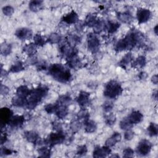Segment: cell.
Masks as SVG:
<instances>
[{"instance_id":"6da1fadb","label":"cell","mask_w":158,"mask_h":158,"mask_svg":"<svg viewBox=\"0 0 158 158\" xmlns=\"http://www.w3.org/2000/svg\"><path fill=\"white\" fill-rule=\"evenodd\" d=\"M143 34L136 30H131L124 38L118 40L114 47L115 51L121 52L126 50H131L134 48L141 45L143 43Z\"/></svg>"},{"instance_id":"7a4b0ae2","label":"cell","mask_w":158,"mask_h":158,"mask_svg":"<svg viewBox=\"0 0 158 158\" xmlns=\"http://www.w3.org/2000/svg\"><path fill=\"white\" fill-rule=\"evenodd\" d=\"M48 74L56 81L66 83L72 78V74L69 69L62 64H54L48 68Z\"/></svg>"},{"instance_id":"3957f363","label":"cell","mask_w":158,"mask_h":158,"mask_svg":"<svg viewBox=\"0 0 158 158\" xmlns=\"http://www.w3.org/2000/svg\"><path fill=\"white\" fill-rule=\"evenodd\" d=\"M49 88L44 85H40L31 89L30 94L27 99V102L25 108L32 110L41 102L48 93Z\"/></svg>"},{"instance_id":"277c9868","label":"cell","mask_w":158,"mask_h":158,"mask_svg":"<svg viewBox=\"0 0 158 158\" xmlns=\"http://www.w3.org/2000/svg\"><path fill=\"white\" fill-rule=\"evenodd\" d=\"M123 91L122 87L117 80H111L106 83L103 94L109 99H115L119 96Z\"/></svg>"},{"instance_id":"5b68a950","label":"cell","mask_w":158,"mask_h":158,"mask_svg":"<svg viewBox=\"0 0 158 158\" xmlns=\"http://www.w3.org/2000/svg\"><path fill=\"white\" fill-rule=\"evenodd\" d=\"M65 139V135L63 131H57L51 133L44 140V143L49 147L62 144Z\"/></svg>"},{"instance_id":"8992f818","label":"cell","mask_w":158,"mask_h":158,"mask_svg":"<svg viewBox=\"0 0 158 158\" xmlns=\"http://www.w3.org/2000/svg\"><path fill=\"white\" fill-rule=\"evenodd\" d=\"M100 46V41L94 33H88L87 35V47L88 49L92 53L98 51Z\"/></svg>"},{"instance_id":"52a82bcc","label":"cell","mask_w":158,"mask_h":158,"mask_svg":"<svg viewBox=\"0 0 158 158\" xmlns=\"http://www.w3.org/2000/svg\"><path fill=\"white\" fill-rule=\"evenodd\" d=\"M152 147V144L149 140L145 139H141L136 147V151L138 154L142 156H145L150 152Z\"/></svg>"},{"instance_id":"ba28073f","label":"cell","mask_w":158,"mask_h":158,"mask_svg":"<svg viewBox=\"0 0 158 158\" xmlns=\"http://www.w3.org/2000/svg\"><path fill=\"white\" fill-rule=\"evenodd\" d=\"M60 52L62 55H63L67 59L72 57L73 56H77L78 50L75 46H71L68 43L67 44H62L60 48Z\"/></svg>"},{"instance_id":"9c48e42d","label":"cell","mask_w":158,"mask_h":158,"mask_svg":"<svg viewBox=\"0 0 158 158\" xmlns=\"http://www.w3.org/2000/svg\"><path fill=\"white\" fill-rule=\"evenodd\" d=\"M151 17V12L146 8L139 7L137 9L136 19L139 24L147 22Z\"/></svg>"},{"instance_id":"30bf717a","label":"cell","mask_w":158,"mask_h":158,"mask_svg":"<svg viewBox=\"0 0 158 158\" xmlns=\"http://www.w3.org/2000/svg\"><path fill=\"white\" fill-rule=\"evenodd\" d=\"M76 101L81 108H86L91 102L89 93L84 91H80L76 98Z\"/></svg>"},{"instance_id":"8fae6325","label":"cell","mask_w":158,"mask_h":158,"mask_svg":"<svg viewBox=\"0 0 158 158\" xmlns=\"http://www.w3.org/2000/svg\"><path fill=\"white\" fill-rule=\"evenodd\" d=\"M13 116V112L8 107H2L0 112V118L1 123V128L8 124L11 117Z\"/></svg>"},{"instance_id":"7c38bea8","label":"cell","mask_w":158,"mask_h":158,"mask_svg":"<svg viewBox=\"0 0 158 158\" xmlns=\"http://www.w3.org/2000/svg\"><path fill=\"white\" fill-rule=\"evenodd\" d=\"M111 153V149L110 147L107 146H96L95 147L93 156L94 157H105L108 156Z\"/></svg>"},{"instance_id":"4fadbf2b","label":"cell","mask_w":158,"mask_h":158,"mask_svg":"<svg viewBox=\"0 0 158 158\" xmlns=\"http://www.w3.org/2000/svg\"><path fill=\"white\" fill-rule=\"evenodd\" d=\"M25 121V120L23 115H15L11 117L8 124L12 128H19L22 127Z\"/></svg>"},{"instance_id":"5bb4252c","label":"cell","mask_w":158,"mask_h":158,"mask_svg":"<svg viewBox=\"0 0 158 158\" xmlns=\"http://www.w3.org/2000/svg\"><path fill=\"white\" fill-rule=\"evenodd\" d=\"M15 35L17 38L21 40L29 39L32 36V31L31 29L27 27H22L17 29L15 32Z\"/></svg>"},{"instance_id":"9a60e30c","label":"cell","mask_w":158,"mask_h":158,"mask_svg":"<svg viewBox=\"0 0 158 158\" xmlns=\"http://www.w3.org/2000/svg\"><path fill=\"white\" fill-rule=\"evenodd\" d=\"M128 122L133 125L140 123L143 120V115L139 110L132 111L126 117Z\"/></svg>"},{"instance_id":"2e32d148","label":"cell","mask_w":158,"mask_h":158,"mask_svg":"<svg viewBox=\"0 0 158 158\" xmlns=\"http://www.w3.org/2000/svg\"><path fill=\"white\" fill-rule=\"evenodd\" d=\"M61 20L67 24H74L78 22V15L75 11L72 10L69 13L64 15Z\"/></svg>"},{"instance_id":"e0dca14e","label":"cell","mask_w":158,"mask_h":158,"mask_svg":"<svg viewBox=\"0 0 158 158\" xmlns=\"http://www.w3.org/2000/svg\"><path fill=\"white\" fill-rule=\"evenodd\" d=\"M23 136L27 141L34 144H37L40 139L39 134L37 132L32 130L25 131L23 133Z\"/></svg>"},{"instance_id":"ac0fdd59","label":"cell","mask_w":158,"mask_h":158,"mask_svg":"<svg viewBox=\"0 0 158 158\" xmlns=\"http://www.w3.org/2000/svg\"><path fill=\"white\" fill-rule=\"evenodd\" d=\"M67 65L71 69L78 70L82 67V62L77 56H73L67 59Z\"/></svg>"},{"instance_id":"d6986e66","label":"cell","mask_w":158,"mask_h":158,"mask_svg":"<svg viewBox=\"0 0 158 158\" xmlns=\"http://www.w3.org/2000/svg\"><path fill=\"white\" fill-rule=\"evenodd\" d=\"M121 135L118 132H114L105 142V146L108 147H112L115 146L117 143L121 140Z\"/></svg>"},{"instance_id":"ffe728a7","label":"cell","mask_w":158,"mask_h":158,"mask_svg":"<svg viewBox=\"0 0 158 158\" xmlns=\"http://www.w3.org/2000/svg\"><path fill=\"white\" fill-rule=\"evenodd\" d=\"M146 64V59L144 56H139L131 62V67L134 69H142Z\"/></svg>"},{"instance_id":"44dd1931","label":"cell","mask_w":158,"mask_h":158,"mask_svg":"<svg viewBox=\"0 0 158 158\" xmlns=\"http://www.w3.org/2000/svg\"><path fill=\"white\" fill-rule=\"evenodd\" d=\"M57 109L55 112V114L59 119H63L68 114L69 109L68 106H63V105H59L57 102Z\"/></svg>"},{"instance_id":"7402d4cb","label":"cell","mask_w":158,"mask_h":158,"mask_svg":"<svg viewBox=\"0 0 158 158\" xmlns=\"http://www.w3.org/2000/svg\"><path fill=\"white\" fill-rule=\"evenodd\" d=\"M117 19L124 23H131L133 20V16L128 12H117Z\"/></svg>"},{"instance_id":"603a6c76","label":"cell","mask_w":158,"mask_h":158,"mask_svg":"<svg viewBox=\"0 0 158 158\" xmlns=\"http://www.w3.org/2000/svg\"><path fill=\"white\" fill-rule=\"evenodd\" d=\"M27 102V99L18 96L13 97L12 99V104L15 107H25Z\"/></svg>"},{"instance_id":"cb8c5ba5","label":"cell","mask_w":158,"mask_h":158,"mask_svg":"<svg viewBox=\"0 0 158 158\" xmlns=\"http://www.w3.org/2000/svg\"><path fill=\"white\" fill-rule=\"evenodd\" d=\"M31 90L26 85H21L19 86L16 89V95L22 98H27L30 94Z\"/></svg>"},{"instance_id":"d4e9b609","label":"cell","mask_w":158,"mask_h":158,"mask_svg":"<svg viewBox=\"0 0 158 158\" xmlns=\"http://www.w3.org/2000/svg\"><path fill=\"white\" fill-rule=\"evenodd\" d=\"M133 60V56L131 52H129L127 53L122 58V59L119 61L118 62V65L122 67L123 69H125L127 67V65L131 62Z\"/></svg>"},{"instance_id":"484cf974","label":"cell","mask_w":158,"mask_h":158,"mask_svg":"<svg viewBox=\"0 0 158 158\" xmlns=\"http://www.w3.org/2000/svg\"><path fill=\"white\" fill-rule=\"evenodd\" d=\"M43 2L39 0L31 1L29 2V9L31 11L37 12L42 9L43 7Z\"/></svg>"},{"instance_id":"4316f807","label":"cell","mask_w":158,"mask_h":158,"mask_svg":"<svg viewBox=\"0 0 158 158\" xmlns=\"http://www.w3.org/2000/svg\"><path fill=\"white\" fill-rule=\"evenodd\" d=\"M85 131L88 133L94 132L97 129V125L96 122L92 120H88L84 122Z\"/></svg>"},{"instance_id":"83f0119b","label":"cell","mask_w":158,"mask_h":158,"mask_svg":"<svg viewBox=\"0 0 158 158\" xmlns=\"http://www.w3.org/2000/svg\"><path fill=\"white\" fill-rule=\"evenodd\" d=\"M98 19L96 16V15L93 14H89L86 15L85 21L84 24L89 27H93L96 22L98 21Z\"/></svg>"},{"instance_id":"f1b7e54d","label":"cell","mask_w":158,"mask_h":158,"mask_svg":"<svg viewBox=\"0 0 158 158\" xmlns=\"http://www.w3.org/2000/svg\"><path fill=\"white\" fill-rule=\"evenodd\" d=\"M23 51L29 56H35L36 52V46L34 44V43L27 44L23 46Z\"/></svg>"},{"instance_id":"f546056e","label":"cell","mask_w":158,"mask_h":158,"mask_svg":"<svg viewBox=\"0 0 158 158\" xmlns=\"http://www.w3.org/2000/svg\"><path fill=\"white\" fill-rule=\"evenodd\" d=\"M120 26V23L112 21H108L107 23H106V29L109 33H114L117 31Z\"/></svg>"},{"instance_id":"4dcf8cb0","label":"cell","mask_w":158,"mask_h":158,"mask_svg":"<svg viewBox=\"0 0 158 158\" xmlns=\"http://www.w3.org/2000/svg\"><path fill=\"white\" fill-rule=\"evenodd\" d=\"M81 40V37L75 33L70 34L67 38L68 43L73 46H75V45L80 44Z\"/></svg>"},{"instance_id":"1f68e13d","label":"cell","mask_w":158,"mask_h":158,"mask_svg":"<svg viewBox=\"0 0 158 158\" xmlns=\"http://www.w3.org/2000/svg\"><path fill=\"white\" fill-rule=\"evenodd\" d=\"M34 44L36 46H43L48 42L47 38L40 34H36L33 36Z\"/></svg>"},{"instance_id":"d6a6232c","label":"cell","mask_w":158,"mask_h":158,"mask_svg":"<svg viewBox=\"0 0 158 158\" xmlns=\"http://www.w3.org/2000/svg\"><path fill=\"white\" fill-rule=\"evenodd\" d=\"M72 102V98L69 94H63L59 97L56 102L59 105L68 106Z\"/></svg>"},{"instance_id":"836d02e7","label":"cell","mask_w":158,"mask_h":158,"mask_svg":"<svg viewBox=\"0 0 158 158\" xmlns=\"http://www.w3.org/2000/svg\"><path fill=\"white\" fill-rule=\"evenodd\" d=\"M94 33L95 34H99L102 32L104 29H106V23L102 20L98 19V21L93 27Z\"/></svg>"},{"instance_id":"e575fe53","label":"cell","mask_w":158,"mask_h":158,"mask_svg":"<svg viewBox=\"0 0 158 158\" xmlns=\"http://www.w3.org/2000/svg\"><path fill=\"white\" fill-rule=\"evenodd\" d=\"M24 69L23 64L21 61H17L10 66L9 72L11 73H17L23 70Z\"/></svg>"},{"instance_id":"d590c367","label":"cell","mask_w":158,"mask_h":158,"mask_svg":"<svg viewBox=\"0 0 158 158\" xmlns=\"http://www.w3.org/2000/svg\"><path fill=\"white\" fill-rule=\"evenodd\" d=\"M38 153L40 157H49L51 155V150L50 147L48 146H43L40 148L38 150Z\"/></svg>"},{"instance_id":"8d00e7d4","label":"cell","mask_w":158,"mask_h":158,"mask_svg":"<svg viewBox=\"0 0 158 158\" xmlns=\"http://www.w3.org/2000/svg\"><path fill=\"white\" fill-rule=\"evenodd\" d=\"M104 120L107 125L112 126L114 125L116 122V117L113 113L108 112L104 115Z\"/></svg>"},{"instance_id":"74e56055","label":"cell","mask_w":158,"mask_h":158,"mask_svg":"<svg viewBox=\"0 0 158 158\" xmlns=\"http://www.w3.org/2000/svg\"><path fill=\"white\" fill-rule=\"evenodd\" d=\"M12 51V45L7 43H2L1 45V54L4 56H6L9 55Z\"/></svg>"},{"instance_id":"f35d334b","label":"cell","mask_w":158,"mask_h":158,"mask_svg":"<svg viewBox=\"0 0 158 158\" xmlns=\"http://www.w3.org/2000/svg\"><path fill=\"white\" fill-rule=\"evenodd\" d=\"M147 131L148 135L150 136H157L158 133V127L157 125L154 122L150 123L149 126L147 128Z\"/></svg>"},{"instance_id":"ab89813d","label":"cell","mask_w":158,"mask_h":158,"mask_svg":"<svg viewBox=\"0 0 158 158\" xmlns=\"http://www.w3.org/2000/svg\"><path fill=\"white\" fill-rule=\"evenodd\" d=\"M62 38L60 34L57 33H52L49 35L48 38H47L48 42L51 44H56L60 41Z\"/></svg>"},{"instance_id":"60d3db41","label":"cell","mask_w":158,"mask_h":158,"mask_svg":"<svg viewBox=\"0 0 158 158\" xmlns=\"http://www.w3.org/2000/svg\"><path fill=\"white\" fill-rule=\"evenodd\" d=\"M89 114L85 109V108H81V109L77 114V118L80 120H83L84 122L89 118Z\"/></svg>"},{"instance_id":"b9f144b4","label":"cell","mask_w":158,"mask_h":158,"mask_svg":"<svg viewBox=\"0 0 158 158\" xmlns=\"http://www.w3.org/2000/svg\"><path fill=\"white\" fill-rule=\"evenodd\" d=\"M81 122H80V120L77 119H73L70 124V129L73 132H77L78 131L81 127Z\"/></svg>"},{"instance_id":"7bdbcfd3","label":"cell","mask_w":158,"mask_h":158,"mask_svg":"<svg viewBox=\"0 0 158 158\" xmlns=\"http://www.w3.org/2000/svg\"><path fill=\"white\" fill-rule=\"evenodd\" d=\"M119 126H120V128L122 129V130H130L131 129L132 127H133V125L131 124L128 120H127V118L125 117L123 118L121 121L120 122V123H119Z\"/></svg>"},{"instance_id":"ee69618b","label":"cell","mask_w":158,"mask_h":158,"mask_svg":"<svg viewBox=\"0 0 158 158\" xmlns=\"http://www.w3.org/2000/svg\"><path fill=\"white\" fill-rule=\"evenodd\" d=\"M113 107H114V104L110 101H105L102 105V108L103 110L106 113L110 112Z\"/></svg>"},{"instance_id":"f6af8a7d","label":"cell","mask_w":158,"mask_h":158,"mask_svg":"<svg viewBox=\"0 0 158 158\" xmlns=\"http://www.w3.org/2000/svg\"><path fill=\"white\" fill-rule=\"evenodd\" d=\"M57 109V104L56 103H51V104H47L45 107H44V110L45 111L49 114H55V112L56 110Z\"/></svg>"},{"instance_id":"bcb514c9","label":"cell","mask_w":158,"mask_h":158,"mask_svg":"<svg viewBox=\"0 0 158 158\" xmlns=\"http://www.w3.org/2000/svg\"><path fill=\"white\" fill-rule=\"evenodd\" d=\"M2 11L6 16H10L13 14V13L14 12V9L12 6H11L10 5H7V6H4L2 7Z\"/></svg>"},{"instance_id":"7dc6e473","label":"cell","mask_w":158,"mask_h":158,"mask_svg":"<svg viewBox=\"0 0 158 158\" xmlns=\"http://www.w3.org/2000/svg\"><path fill=\"white\" fill-rule=\"evenodd\" d=\"M88 149L86 145H80L77 147L76 154L79 156H83L87 153Z\"/></svg>"},{"instance_id":"c3c4849f","label":"cell","mask_w":158,"mask_h":158,"mask_svg":"<svg viewBox=\"0 0 158 158\" xmlns=\"http://www.w3.org/2000/svg\"><path fill=\"white\" fill-rule=\"evenodd\" d=\"M135 151L131 148H127L123 151V157H133Z\"/></svg>"},{"instance_id":"681fc988","label":"cell","mask_w":158,"mask_h":158,"mask_svg":"<svg viewBox=\"0 0 158 158\" xmlns=\"http://www.w3.org/2000/svg\"><path fill=\"white\" fill-rule=\"evenodd\" d=\"M133 137H134V132L132 130H131V129L125 130V132L124 133L125 139H126L127 141H130V140L132 139Z\"/></svg>"},{"instance_id":"f907efd6","label":"cell","mask_w":158,"mask_h":158,"mask_svg":"<svg viewBox=\"0 0 158 158\" xmlns=\"http://www.w3.org/2000/svg\"><path fill=\"white\" fill-rule=\"evenodd\" d=\"M13 151L9 149V148H7L6 147H2L1 148V156H7V155H10V154H12L13 153Z\"/></svg>"},{"instance_id":"816d5d0a","label":"cell","mask_w":158,"mask_h":158,"mask_svg":"<svg viewBox=\"0 0 158 158\" xmlns=\"http://www.w3.org/2000/svg\"><path fill=\"white\" fill-rule=\"evenodd\" d=\"M52 125L53 129L55 131H62V125L60 122H59L57 121H54V122H52Z\"/></svg>"},{"instance_id":"f5cc1de1","label":"cell","mask_w":158,"mask_h":158,"mask_svg":"<svg viewBox=\"0 0 158 158\" xmlns=\"http://www.w3.org/2000/svg\"><path fill=\"white\" fill-rule=\"evenodd\" d=\"M36 68L38 70H43L47 69V64L45 62H38L36 64Z\"/></svg>"},{"instance_id":"db71d44e","label":"cell","mask_w":158,"mask_h":158,"mask_svg":"<svg viewBox=\"0 0 158 158\" xmlns=\"http://www.w3.org/2000/svg\"><path fill=\"white\" fill-rule=\"evenodd\" d=\"M9 93V88L4 85H1V94L2 96H6V95H7Z\"/></svg>"},{"instance_id":"11a10c76","label":"cell","mask_w":158,"mask_h":158,"mask_svg":"<svg viewBox=\"0 0 158 158\" xmlns=\"http://www.w3.org/2000/svg\"><path fill=\"white\" fill-rule=\"evenodd\" d=\"M138 77L139 78V80H142V81H144V80H146L147 79V78L148 77V73L146 72L142 71V72H139V73Z\"/></svg>"},{"instance_id":"9f6ffc18","label":"cell","mask_w":158,"mask_h":158,"mask_svg":"<svg viewBox=\"0 0 158 158\" xmlns=\"http://www.w3.org/2000/svg\"><path fill=\"white\" fill-rule=\"evenodd\" d=\"M151 82L154 84V85H157L158 83V78H157V75L155 74L153 76H152L151 77Z\"/></svg>"},{"instance_id":"6f0895ef","label":"cell","mask_w":158,"mask_h":158,"mask_svg":"<svg viewBox=\"0 0 158 158\" xmlns=\"http://www.w3.org/2000/svg\"><path fill=\"white\" fill-rule=\"evenodd\" d=\"M6 140H7V136L6 135H2L1 136V144H4L6 141Z\"/></svg>"},{"instance_id":"680465c9","label":"cell","mask_w":158,"mask_h":158,"mask_svg":"<svg viewBox=\"0 0 158 158\" xmlns=\"http://www.w3.org/2000/svg\"><path fill=\"white\" fill-rule=\"evenodd\" d=\"M152 98L154 100H157V90H155L154 91H153L152 93Z\"/></svg>"},{"instance_id":"91938a15","label":"cell","mask_w":158,"mask_h":158,"mask_svg":"<svg viewBox=\"0 0 158 158\" xmlns=\"http://www.w3.org/2000/svg\"><path fill=\"white\" fill-rule=\"evenodd\" d=\"M157 28H158V26H157V25H156L154 27V29H153V31H154V33L156 34V35H157Z\"/></svg>"},{"instance_id":"94428289","label":"cell","mask_w":158,"mask_h":158,"mask_svg":"<svg viewBox=\"0 0 158 158\" xmlns=\"http://www.w3.org/2000/svg\"><path fill=\"white\" fill-rule=\"evenodd\" d=\"M119 157V156H118V155H116V154H114V155L111 156V157Z\"/></svg>"}]
</instances>
